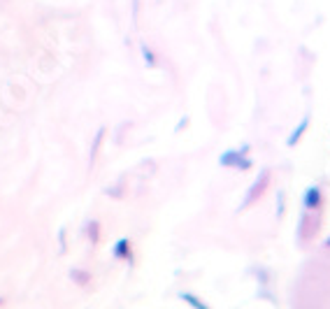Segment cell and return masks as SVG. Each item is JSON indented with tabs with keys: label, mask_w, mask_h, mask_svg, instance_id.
Returning <instances> with one entry per match:
<instances>
[]
</instances>
